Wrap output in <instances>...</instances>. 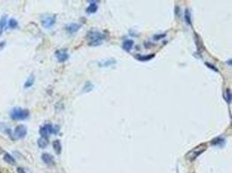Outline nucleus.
<instances>
[{
  "label": "nucleus",
  "instance_id": "obj_1",
  "mask_svg": "<svg viewBox=\"0 0 232 173\" xmlns=\"http://www.w3.org/2000/svg\"><path fill=\"white\" fill-rule=\"evenodd\" d=\"M87 38L89 40V45L96 47L103 43V40L105 39V36L98 31H89L87 34Z\"/></svg>",
  "mask_w": 232,
  "mask_h": 173
},
{
  "label": "nucleus",
  "instance_id": "obj_2",
  "mask_svg": "<svg viewBox=\"0 0 232 173\" xmlns=\"http://www.w3.org/2000/svg\"><path fill=\"white\" fill-rule=\"evenodd\" d=\"M206 149H207V145L206 144H200V145H196V146H195L193 149H191L190 151H189L187 153H186V155H185V157H186V158L189 160V161H190V162H192V161H194L196 158H197L203 152H204L205 151H206Z\"/></svg>",
  "mask_w": 232,
  "mask_h": 173
},
{
  "label": "nucleus",
  "instance_id": "obj_3",
  "mask_svg": "<svg viewBox=\"0 0 232 173\" xmlns=\"http://www.w3.org/2000/svg\"><path fill=\"white\" fill-rule=\"evenodd\" d=\"M60 131V126L56 125L53 126L51 124H45L43 126L40 127L39 129V134L43 138H47L51 134H57Z\"/></svg>",
  "mask_w": 232,
  "mask_h": 173
},
{
  "label": "nucleus",
  "instance_id": "obj_4",
  "mask_svg": "<svg viewBox=\"0 0 232 173\" xmlns=\"http://www.w3.org/2000/svg\"><path fill=\"white\" fill-rule=\"evenodd\" d=\"M30 115L28 109H23L20 107H14L10 112V117L14 120H24L26 119Z\"/></svg>",
  "mask_w": 232,
  "mask_h": 173
},
{
  "label": "nucleus",
  "instance_id": "obj_5",
  "mask_svg": "<svg viewBox=\"0 0 232 173\" xmlns=\"http://www.w3.org/2000/svg\"><path fill=\"white\" fill-rule=\"evenodd\" d=\"M27 134V127L25 125L18 126L13 132V138L15 139L24 138Z\"/></svg>",
  "mask_w": 232,
  "mask_h": 173
},
{
  "label": "nucleus",
  "instance_id": "obj_6",
  "mask_svg": "<svg viewBox=\"0 0 232 173\" xmlns=\"http://www.w3.org/2000/svg\"><path fill=\"white\" fill-rule=\"evenodd\" d=\"M56 21H57V18H56V16L53 15V16H47V17H44V18L42 19L41 23H42V25H43L45 29H49V28L52 27V26L55 24Z\"/></svg>",
  "mask_w": 232,
  "mask_h": 173
},
{
  "label": "nucleus",
  "instance_id": "obj_7",
  "mask_svg": "<svg viewBox=\"0 0 232 173\" xmlns=\"http://www.w3.org/2000/svg\"><path fill=\"white\" fill-rule=\"evenodd\" d=\"M55 56L59 62H64L69 59V54L65 50H58L55 52Z\"/></svg>",
  "mask_w": 232,
  "mask_h": 173
},
{
  "label": "nucleus",
  "instance_id": "obj_8",
  "mask_svg": "<svg viewBox=\"0 0 232 173\" xmlns=\"http://www.w3.org/2000/svg\"><path fill=\"white\" fill-rule=\"evenodd\" d=\"M42 160L44 161V163L49 166H53L55 165V160H54V157L53 156H51V154L49 153H43L42 154Z\"/></svg>",
  "mask_w": 232,
  "mask_h": 173
},
{
  "label": "nucleus",
  "instance_id": "obj_9",
  "mask_svg": "<svg viewBox=\"0 0 232 173\" xmlns=\"http://www.w3.org/2000/svg\"><path fill=\"white\" fill-rule=\"evenodd\" d=\"M80 28H81V25L78 24H76V23L70 24H68V25L65 27L66 31H67L70 34H74V33H76Z\"/></svg>",
  "mask_w": 232,
  "mask_h": 173
},
{
  "label": "nucleus",
  "instance_id": "obj_10",
  "mask_svg": "<svg viewBox=\"0 0 232 173\" xmlns=\"http://www.w3.org/2000/svg\"><path fill=\"white\" fill-rule=\"evenodd\" d=\"M133 46H134V41L131 40V39H126L123 43V49L126 52H130L132 50Z\"/></svg>",
  "mask_w": 232,
  "mask_h": 173
},
{
  "label": "nucleus",
  "instance_id": "obj_11",
  "mask_svg": "<svg viewBox=\"0 0 232 173\" xmlns=\"http://www.w3.org/2000/svg\"><path fill=\"white\" fill-rule=\"evenodd\" d=\"M90 4L89 7L86 9V12H87L88 14H93V13H96V11L98 10V5H97L96 2L94 1V2H90Z\"/></svg>",
  "mask_w": 232,
  "mask_h": 173
},
{
  "label": "nucleus",
  "instance_id": "obj_12",
  "mask_svg": "<svg viewBox=\"0 0 232 173\" xmlns=\"http://www.w3.org/2000/svg\"><path fill=\"white\" fill-rule=\"evenodd\" d=\"M210 144L214 146H218V147H221L224 144H225V140L222 138V137H216L213 140H211Z\"/></svg>",
  "mask_w": 232,
  "mask_h": 173
},
{
  "label": "nucleus",
  "instance_id": "obj_13",
  "mask_svg": "<svg viewBox=\"0 0 232 173\" xmlns=\"http://www.w3.org/2000/svg\"><path fill=\"white\" fill-rule=\"evenodd\" d=\"M52 145H53V149L56 152L57 155H60L61 152H62V145H61V143L59 140H54L53 143H52Z\"/></svg>",
  "mask_w": 232,
  "mask_h": 173
},
{
  "label": "nucleus",
  "instance_id": "obj_14",
  "mask_svg": "<svg viewBox=\"0 0 232 173\" xmlns=\"http://www.w3.org/2000/svg\"><path fill=\"white\" fill-rule=\"evenodd\" d=\"M155 55L154 54H151V55H146V56H142V55H137L135 56V58L138 61H141V62H147V61H150L151 60L152 58H154Z\"/></svg>",
  "mask_w": 232,
  "mask_h": 173
},
{
  "label": "nucleus",
  "instance_id": "obj_15",
  "mask_svg": "<svg viewBox=\"0 0 232 173\" xmlns=\"http://www.w3.org/2000/svg\"><path fill=\"white\" fill-rule=\"evenodd\" d=\"M48 144H49V140H48L47 138H43V137H41V138H39L38 139V147L41 148V149H44L45 147H47Z\"/></svg>",
  "mask_w": 232,
  "mask_h": 173
},
{
  "label": "nucleus",
  "instance_id": "obj_16",
  "mask_svg": "<svg viewBox=\"0 0 232 173\" xmlns=\"http://www.w3.org/2000/svg\"><path fill=\"white\" fill-rule=\"evenodd\" d=\"M34 82H35V76H34L33 74H31V75L28 77V79L26 80V81H25V85H24L25 88H29L32 87L33 84H34Z\"/></svg>",
  "mask_w": 232,
  "mask_h": 173
},
{
  "label": "nucleus",
  "instance_id": "obj_17",
  "mask_svg": "<svg viewBox=\"0 0 232 173\" xmlns=\"http://www.w3.org/2000/svg\"><path fill=\"white\" fill-rule=\"evenodd\" d=\"M6 25H7V17L3 16L1 18H0V35H2Z\"/></svg>",
  "mask_w": 232,
  "mask_h": 173
},
{
  "label": "nucleus",
  "instance_id": "obj_18",
  "mask_svg": "<svg viewBox=\"0 0 232 173\" xmlns=\"http://www.w3.org/2000/svg\"><path fill=\"white\" fill-rule=\"evenodd\" d=\"M4 160H5L7 164H12V165H14V164H16V160H15V158H14L11 154H9V153H5V156H4Z\"/></svg>",
  "mask_w": 232,
  "mask_h": 173
},
{
  "label": "nucleus",
  "instance_id": "obj_19",
  "mask_svg": "<svg viewBox=\"0 0 232 173\" xmlns=\"http://www.w3.org/2000/svg\"><path fill=\"white\" fill-rule=\"evenodd\" d=\"M184 20L189 25H191V15L188 9H186L184 12Z\"/></svg>",
  "mask_w": 232,
  "mask_h": 173
},
{
  "label": "nucleus",
  "instance_id": "obj_20",
  "mask_svg": "<svg viewBox=\"0 0 232 173\" xmlns=\"http://www.w3.org/2000/svg\"><path fill=\"white\" fill-rule=\"evenodd\" d=\"M114 63H116V61H115V60L109 59L108 61L104 60V61L99 62V66H101V67H108V66L112 65V64H114Z\"/></svg>",
  "mask_w": 232,
  "mask_h": 173
},
{
  "label": "nucleus",
  "instance_id": "obj_21",
  "mask_svg": "<svg viewBox=\"0 0 232 173\" xmlns=\"http://www.w3.org/2000/svg\"><path fill=\"white\" fill-rule=\"evenodd\" d=\"M18 21L15 19V18H11L10 20H9V23H8V26H9V28L10 29H16L17 27H18Z\"/></svg>",
  "mask_w": 232,
  "mask_h": 173
},
{
  "label": "nucleus",
  "instance_id": "obj_22",
  "mask_svg": "<svg viewBox=\"0 0 232 173\" xmlns=\"http://www.w3.org/2000/svg\"><path fill=\"white\" fill-rule=\"evenodd\" d=\"M93 88H94V86H93L90 82H87V83L84 85L83 88V92H86V93L90 92V91L93 89Z\"/></svg>",
  "mask_w": 232,
  "mask_h": 173
},
{
  "label": "nucleus",
  "instance_id": "obj_23",
  "mask_svg": "<svg viewBox=\"0 0 232 173\" xmlns=\"http://www.w3.org/2000/svg\"><path fill=\"white\" fill-rule=\"evenodd\" d=\"M225 100L229 104L230 103V100H231V94H230V91L229 89H227L226 92H225Z\"/></svg>",
  "mask_w": 232,
  "mask_h": 173
},
{
  "label": "nucleus",
  "instance_id": "obj_24",
  "mask_svg": "<svg viewBox=\"0 0 232 173\" xmlns=\"http://www.w3.org/2000/svg\"><path fill=\"white\" fill-rule=\"evenodd\" d=\"M205 65L208 67V68H209V69H211L212 70H214V71H216V72H219V70L216 68V67H214V65H212V64H210V63H208V62H206L205 63Z\"/></svg>",
  "mask_w": 232,
  "mask_h": 173
},
{
  "label": "nucleus",
  "instance_id": "obj_25",
  "mask_svg": "<svg viewBox=\"0 0 232 173\" xmlns=\"http://www.w3.org/2000/svg\"><path fill=\"white\" fill-rule=\"evenodd\" d=\"M164 37H165V34H161V35H159V36H155V37H154V40H159V39Z\"/></svg>",
  "mask_w": 232,
  "mask_h": 173
},
{
  "label": "nucleus",
  "instance_id": "obj_26",
  "mask_svg": "<svg viewBox=\"0 0 232 173\" xmlns=\"http://www.w3.org/2000/svg\"><path fill=\"white\" fill-rule=\"evenodd\" d=\"M17 171H18V173H26L25 170L24 168H22V167H18Z\"/></svg>",
  "mask_w": 232,
  "mask_h": 173
},
{
  "label": "nucleus",
  "instance_id": "obj_27",
  "mask_svg": "<svg viewBox=\"0 0 232 173\" xmlns=\"http://www.w3.org/2000/svg\"><path fill=\"white\" fill-rule=\"evenodd\" d=\"M5 45V42H1L0 43V50H2Z\"/></svg>",
  "mask_w": 232,
  "mask_h": 173
}]
</instances>
